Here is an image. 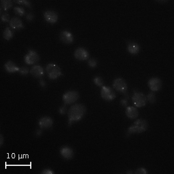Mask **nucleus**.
Returning <instances> with one entry per match:
<instances>
[{"label":"nucleus","mask_w":174,"mask_h":174,"mask_svg":"<svg viewBox=\"0 0 174 174\" xmlns=\"http://www.w3.org/2000/svg\"><path fill=\"white\" fill-rule=\"evenodd\" d=\"M86 112V108L82 104H75L71 106L68 112L69 116V125L72 123L79 121L83 119Z\"/></svg>","instance_id":"f257e3e1"},{"label":"nucleus","mask_w":174,"mask_h":174,"mask_svg":"<svg viewBox=\"0 0 174 174\" xmlns=\"http://www.w3.org/2000/svg\"><path fill=\"white\" fill-rule=\"evenodd\" d=\"M148 128V123L145 120L138 119L135 121L132 125H131L128 130V134H140L146 131Z\"/></svg>","instance_id":"f03ea898"},{"label":"nucleus","mask_w":174,"mask_h":174,"mask_svg":"<svg viewBox=\"0 0 174 174\" xmlns=\"http://www.w3.org/2000/svg\"><path fill=\"white\" fill-rule=\"evenodd\" d=\"M48 76L51 79H55L62 74L59 66L55 64H49L46 67Z\"/></svg>","instance_id":"7ed1b4c3"},{"label":"nucleus","mask_w":174,"mask_h":174,"mask_svg":"<svg viewBox=\"0 0 174 174\" xmlns=\"http://www.w3.org/2000/svg\"><path fill=\"white\" fill-rule=\"evenodd\" d=\"M132 99L133 103L136 107H143L146 104V96L143 94L142 93L135 92Z\"/></svg>","instance_id":"20e7f679"},{"label":"nucleus","mask_w":174,"mask_h":174,"mask_svg":"<svg viewBox=\"0 0 174 174\" xmlns=\"http://www.w3.org/2000/svg\"><path fill=\"white\" fill-rule=\"evenodd\" d=\"M79 98V93L75 91H68L63 96L64 103L66 105H70L75 102Z\"/></svg>","instance_id":"39448f33"},{"label":"nucleus","mask_w":174,"mask_h":174,"mask_svg":"<svg viewBox=\"0 0 174 174\" xmlns=\"http://www.w3.org/2000/svg\"><path fill=\"white\" fill-rule=\"evenodd\" d=\"M100 95L102 98L106 101H111L115 98V94L114 91L110 87L106 86L102 87Z\"/></svg>","instance_id":"423d86ee"},{"label":"nucleus","mask_w":174,"mask_h":174,"mask_svg":"<svg viewBox=\"0 0 174 174\" xmlns=\"http://www.w3.org/2000/svg\"><path fill=\"white\" fill-rule=\"evenodd\" d=\"M40 60L38 54L33 50H29L28 52L24 56V61L26 64L31 65L37 63Z\"/></svg>","instance_id":"0eeeda50"},{"label":"nucleus","mask_w":174,"mask_h":174,"mask_svg":"<svg viewBox=\"0 0 174 174\" xmlns=\"http://www.w3.org/2000/svg\"><path fill=\"white\" fill-rule=\"evenodd\" d=\"M113 86L116 91H119L121 93H125L128 89L126 82L124 79L121 78H118L115 79Z\"/></svg>","instance_id":"6e6552de"},{"label":"nucleus","mask_w":174,"mask_h":174,"mask_svg":"<svg viewBox=\"0 0 174 174\" xmlns=\"http://www.w3.org/2000/svg\"><path fill=\"white\" fill-rule=\"evenodd\" d=\"M148 85L151 91L153 92L158 91L160 90L162 87V81L161 79L157 77L152 78L149 81Z\"/></svg>","instance_id":"1a4fd4ad"},{"label":"nucleus","mask_w":174,"mask_h":174,"mask_svg":"<svg viewBox=\"0 0 174 174\" xmlns=\"http://www.w3.org/2000/svg\"><path fill=\"white\" fill-rule=\"evenodd\" d=\"M74 56L79 60H85L89 58V53L83 48H79L74 52Z\"/></svg>","instance_id":"9d476101"},{"label":"nucleus","mask_w":174,"mask_h":174,"mask_svg":"<svg viewBox=\"0 0 174 174\" xmlns=\"http://www.w3.org/2000/svg\"><path fill=\"white\" fill-rule=\"evenodd\" d=\"M44 15L45 20L50 23H55L58 19L57 13L53 11H47L44 12Z\"/></svg>","instance_id":"9b49d317"},{"label":"nucleus","mask_w":174,"mask_h":174,"mask_svg":"<svg viewBox=\"0 0 174 174\" xmlns=\"http://www.w3.org/2000/svg\"><path fill=\"white\" fill-rule=\"evenodd\" d=\"M53 120L49 117H44L40 119L38 125L41 129H48L51 128L53 125Z\"/></svg>","instance_id":"f8f14e48"},{"label":"nucleus","mask_w":174,"mask_h":174,"mask_svg":"<svg viewBox=\"0 0 174 174\" xmlns=\"http://www.w3.org/2000/svg\"><path fill=\"white\" fill-rule=\"evenodd\" d=\"M60 38L63 43L66 44H71L74 41V38L72 34L67 30L61 32L60 34Z\"/></svg>","instance_id":"ddd939ff"},{"label":"nucleus","mask_w":174,"mask_h":174,"mask_svg":"<svg viewBox=\"0 0 174 174\" xmlns=\"http://www.w3.org/2000/svg\"><path fill=\"white\" fill-rule=\"evenodd\" d=\"M60 153L64 158L67 160H70L74 156L73 151L69 147L64 146L62 147L60 150Z\"/></svg>","instance_id":"4468645a"},{"label":"nucleus","mask_w":174,"mask_h":174,"mask_svg":"<svg viewBox=\"0 0 174 174\" xmlns=\"http://www.w3.org/2000/svg\"><path fill=\"white\" fill-rule=\"evenodd\" d=\"M30 73L34 77L41 78L44 74V70L43 67L39 65H36L32 67L30 70Z\"/></svg>","instance_id":"2eb2a0df"},{"label":"nucleus","mask_w":174,"mask_h":174,"mask_svg":"<svg viewBox=\"0 0 174 174\" xmlns=\"http://www.w3.org/2000/svg\"><path fill=\"white\" fill-rule=\"evenodd\" d=\"M4 67L7 71L10 73H13L17 71H19L20 68L18 67L14 62L12 61H8L6 64H5Z\"/></svg>","instance_id":"dca6fc26"},{"label":"nucleus","mask_w":174,"mask_h":174,"mask_svg":"<svg viewBox=\"0 0 174 174\" xmlns=\"http://www.w3.org/2000/svg\"><path fill=\"white\" fill-rule=\"evenodd\" d=\"M9 24L12 28L16 30H19L22 28H23V24L22 23V20L18 18H12L9 22Z\"/></svg>","instance_id":"f3484780"},{"label":"nucleus","mask_w":174,"mask_h":174,"mask_svg":"<svg viewBox=\"0 0 174 174\" xmlns=\"http://www.w3.org/2000/svg\"><path fill=\"white\" fill-rule=\"evenodd\" d=\"M125 113L127 117L130 119H136L139 115L138 111L136 109V108L132 106L127 107Z\"/></svg>","instance_id":"a211bd4d"},{"label":"nucleus","mask_w":174,"mask_h":174,"mask_svg":"<svg viewBox=\"0 0 174 174\" xmlns=\"http://www.w3.org/2000/svg\"><path fill=\"white\" fill-rule=\"evenodd\" d=\"M128 51L131 54L136 55L140 51V46L137 43H130L128 45Z\"/></svg>","instance_id":"6ab92c4d"},{"label":"nucleus","mask_w":174,"mask_h":174,"mask_svg":"<svg viewBox=\"0 0 174 174\" xmlns=\"http://www.w3.org/2000/svg\"><path fill=\"white\" fill-rule=\"evenodd\" d=\"M1 8H3L4 11H7L12 7V1L10 0H1Z\"/></svg>","instance_id":"aec40b11"},{"label":"nucleus","mask_w":174,"mask_h":174,"mask_svg":"<svg viewBox=\"0 0 174 174\" xmlns=\"http://www.w3.org/2000/svg\"><path fill=\"white\" fill-rule=\"evenodd\" d=\"M13 33L10 30V28L8 27L6 28L3 33V37H4V38L7 40H11L13 37Z\"/></svg>","instance_id":"412c9836"},{"label":"nucleus","mask_w":174,"mask_h":174,"mask_svg":"<svg viewBox=\"0 0 174 174\" xmlns=\"http://www.w3.org/2000/svg\"><path fill=\"white\" fill-rule=\"evenodd\" d=\"M146 99L151 103H154L156 100V96L154 95V93H153V92H151L147 95Z\"/></svg>","instance_id":"4be33fe9"},{"label":"nucleus","mask_w":174,"mask_h":174,"mask_svg":"<svg viewBox=\"0 0 174 174\" xmlns=\"http://www.w3.org/2000/svg\"><path fill=\"white\" fill-rule=\"evenodd\" d=\"M94 82L96 85H98L99 87H103V80L101 77H96L94 79Z\"/></svg>","instance_id":"5701e85b"},{"label":"nucleus","mask_w":174,"mask_h":174,"mask_svg":"<svg viewBox=\"0 0 174 174\" xmlns=\"http://www.w3.org/2000/svg\"><path fill=\"white\" fill-rule=\"evenodd\" d=\"M14 11L16 13V14H18L19 16H23L25 13V11L23 8H21V7H15L14 8Z\"/></svg>","instance_id":"b1692460"},{"label":"nucleus","mask_w":174,"mask_h":174,"mask_svg":"<svg viewBox=\"0 0 174 174\" xmlns=\"http://www.w3.org/2000/svg\"><path fill=\"white\" fill-rule=\"evenodd\" d=\"M88 64L90 67L92 68H94V67H96V66L98 64V62L95 59H91L88 60Z\"/></svg>","instance_id":"393cba45"},{"label":"nucleus","mask_w":174,"mask_h":174,"mask_svg":"<svg viewBox=\"0 0 174 174\" xmlns=\"http://www.w3.org/2000/svg\"><path fill=\"white\" fill-rule=\"evenodd\" d=\"M16 3H19L20 4H23V5H25L26 6H28V7L31 8V4L28 1H27V0H17V1H15Z\"/></svg>","instance_id":"a878e982"},{"label":"nucleus","mask_w":174,"mask_h":174,"mask_svg":"<svg viewBox=\"0 0 174 174\" xmlns=\"http://www.w3.org/2000/svg\"><path fill=\"white\" fill-rule=\"evenodd\" d=\"M19 72L20 73V74H22V75H26L28 73L29 70H28V67H22L20 68Z\"/></svg>","instance_id":"bb28decb"},{"label":"nucleus","mask_w":174,"mask_h":174,"mask_svg":"<svg viewBox=\"0 0 174 174\" xmlns=\"http://www.w3.org/2000/svg\"><path fill=\"white\" fill-rule=\"evenodd\" d=\"M135 174H147V172L145 168H139L136 171Z\"/></svg>","instance_id":"cd10ccee"},{"label":"nucleus","mask_w":174,"mask_h":174,"mask_svg":"<svg viewBox=\"0 0 174 174\" xmlns=\"http://www.w3.org/2000/svg\"><path fill=\"white\" fill-rule=\"evenodd\" d=\"M1 20L3 22H9V15L8 13H4L1 16Z\"/></svg>","instance_id":"c85d7f7f"},{"label":"nucleus","mask_w":174,"mask_h":174,"mask_svg":"<svg viewBox=\"0 0 174 174\" xmlns=\"http://www.w3.org/2000/svg\"><path fill=\"white\" fill-rule=\"evenodd\" d=\"M67 110L66 107L65 106H63L60 107L59 110V112L60 115H64L66 113V111Z\"/></svg>","instance_id":"c756f323"},{"label":"nucleus","mask_w":174,"mask_h":174,"mask_svg":"<svg viewBox=\"0 0 174 174\" xmlns=\"http://www.w3.org/2000/svg\"><path fill=\"white\" fill-rule=\"evenodd\" d=\"M41 174H54V172L50 169H45L42 171Z\"/></svg>","instance_id":"7c9ffc66"},{"label":"nucleus","mask_w":174,"mask_h":174,"mask_svg":"<svg viewBox=\"0 0 174 174\" xmlns=\"http://www.w3.org/2000/svg\"><path fill=\"white\" fill-rule=\"evenodd\" d=\"M33 18H34V16H33V15L32 13H28L27 15H26V19L29 21L33 20Z\"/></svg>","instance_id":"2f4dec72"},{"label":"nucleus","mask_w":174,"mask_h":174,"mask_svg":"<svg viewBox=\"0 0 174 174\" xmlns=\"http://www.w3.org/2000/svg\"><path fill=\"white\" fill-rule=\"evenodd\" d=\"M121 105H123L124 107H127L128 102H127V100H125V99H122V100H121Z\"/></svg>","instance_id":"473e14b6"},{"label":"nucleus","mask_w":174,"mask_h":174,"mask_svg":"<svg viewBox=\"0 0 174 174\" xmlns=\"http://www.w3.org/2000/svg\"><path fill=\"white\" fill-rule=\"evenodd\" d=\"M40 85L42 87H45L46 86V83L44 79H41L40 81Z\"/></svg>","instance_id":"72a5a7b5"},{"label":"nucleus","mask_w":174,"mask_h":174,"mask_svg":"<svg viewBox=\"0 0 174 174\" xmlns=\"http://www.w3.org/2000/svg\"><path fill=\"white\" fill-rule=\"evenodd\" d=\"M4 137L2 135H1V139H0V146H2V145L4 144Z\"/></svg>","instance_id":"f704fd0d"},{"label":"nucleus","mask_w":174,"mask_h":174,"mask_svg":"<svg viewBox=\"0 0 174 174\" xmlns=\"http://www.w3.org/2000/svg\"><path fill=\"white\" fill-rule=\"evenodd\" d=\"M41 134H42V130H37V132H36V135L37 136H40Z\"/></svg>","instance_id":"c9c22d12"},{"label":"nucleus","mask_w":174,"mask_h":174,"mask_svg":"<svg viewBox=\"0 0 174 174\" xmlns=\"http://www.w3.org/2000/svg\"><path fill=\"white\" fill-rule=\"evenodd\" d=\"M127 174H132V172H130V171H129L127 172Z\"/></svg>","instance_id":"e433bc0d"}]
</instances>
